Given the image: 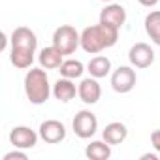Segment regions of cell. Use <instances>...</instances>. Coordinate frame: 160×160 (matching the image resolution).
I'll return each instance as SVG.
<instances>
[{
    "instance_id": "obj_1",
    "label": "cell",
    "mask_w": 160,
    "mask_h": 160,
    "mask_svg": "<svg viewBox=\"0 0 160 160\" xmlns=\"http://www.w3.org/2000/svg\"><path fill=\"white\" fill-rule=\"evenodd\" d=\"M119 40V30L113 27H108L104 23L87 27L81 32V47L89 55H98L104 49H109L117 43Z\"/></svg>"
},
{
    "instance_id": "obj_2",
    "label": "cell",
    "mask_w": 160,
    "mask_h": 160,
    "mask_svg": "<svg viewBox=\"0 0 160 160\" xmlns=\"http://www.w3.org/2000/svg\"><path fill=\"white\" fill-rule=\"evenodd\" d=\"M53 89L49 85V77L45 68H30L25 75V94L30 104L42 106L49 100Z\"/></svg>"
},
{
    "instance_id": "obj_3",
    "label": "cell",
    "mask_w": 160,
    "mask_h": 160,
    "mask_svg": "<svg viewBox=\"0 0 160 160\" xmlns=\"http://www.w3.org/2000/svg\"><path fill=\"white\" fill-rule=\"evenodd\" d=\"M53 45L62 55H72L81 45V34H79L72 25H60L53 32Z\"/></svg>"
},
{
    "instance_id": "obj_4",
    "label": "cell",
    "mask_w": 160,
    "mask_h": 160,
    "mask_svg": "<svg viewBox=\"0 0 160 160\" xmlns=\"http://www.w3.org/2000/svg\"><path fill=\"white\" fill-rule=\"evenodd\" d=\"M72 128L75 132L77 138H81V139H89L96 134L98 130V119L92 111L89 109H81V111H77V115L73 117V122H72Z\"/></svg>"
},
{
    "instance_id": "obj_5",
    "label": "cell",
    "mask_w": 160,
    "mask_h": 160,
    "mask_svg": "<svg viewBox=\"0 0 160 160\" xmlns=\"http://www.w3.org/2000/svg\"><path fill=\"white\" fill-rule=\"evenodd\" d=\"M136 81H138V75H136V70L132 66H119L111 73V87L119 94L130 92L136 87Z\"/></svg>"
},
{
    "instance_id": "obj_6",
    "label": "cell",
    "mask_w": 160,
    "mask_h": 160,
    "mask_svg": "<svg viewBox=\"0 0 160 160\" xmlns=\"http://www.w3.org/2000/svg\"><path fill=\"white\" fill-rule=\"evenodd\" d=\"M38 134H40V138L45 143L57 145V143L66 139V126L60 121H57V119H47V121H43L40 124V132Z\"/></svg>"
},
{
    "instance_id": "obj_7",
    "label": "cell",
    "mask_w": 160,
    "mask_h": 160,
    "mask_svg": "<svg viewBox=\"0 0 160 160\" xmlns=\"http://www.w3.org/2000/svg\"><path fill=\"white\" fill-rule=\"evenodd\" d=\"M128 60L134 68H149L152 62H154V51L149 43H134L128 51Z\"/></svg>"
},
{
    "instance_id": "obj_8",
    "label": "cell",
    "mask_w": 160,
    "mask_h": 160,
    "mask_svg": "<svg viewBox=\"0 0 160 160\" xmlns=\"http://www.w3.org/2000/svg\"><path fill=\"white\" fill-rule=\"evenodd\" d=\"M40 134H36L30 126H13L10 132V143L15 149H32L38 143Z\"/></svg>"
},
{
    "instance_id": "obj_9",
    "label": "cell",
    "mask_w": 160,
    "mask_h": 160,
    "mask_svg": "<svg viewBox=\"0 0 160 160\" xmlns=\"http://www.w3.org/2000/svg\"><path fill=\"white\" fill-rule=\"evenodd\" d=\"M12 47L13 49H25V51H34L38 47V38L34 34V30H30L28 27H17L12 36H10Z\"/></svg>"
},
{
    "instance_id": "obj_10",
    "label": "cell",
    "mask_w": 160,
    "mask_h": 160,
    "mask_svg": "<svg viewBox=\"0 0 160 160\" xmlns=\"http://www.w3.org/2000/svg\"><path fill=\"white\" fill-rule=\"evenodd\" d=\"M100 23L121 30L122 25L126 23V10H124L121 4L111 2V4H108V6L100 12Z\"/></svg>"
},
{
    "instance_id": "obj_11",
    "label": "cell",
    "mask_w": 160,
    "mask_h": 160,
    "mask_svg": "<svg viewBox=\"0 0 160 160\" xmlns=\"http://www.w3.org/2000/svg\"><path fill=\"white\" fill-rule=\"evenodd\" d=\"M77 96L81 98V102H85L89 106L96 104L100 100V96H102V87L98 83V79L92 77V75L85 77L83 81L79 83V87H77Z\"/></svg>"
},
{
    "instance_id": "obj_12",
    "label": "cell",
    "mask_w": 160,
    "mask_h": 160,
    "mask_svg": "<svg viewBox=\"0 0 160 160\" xmlns=\"http://www.w3.org/2000/svg\"><path fill=\"white\" fill-rule=\"evenodd\" d=\"M77 94V87L73 83V79H68V77H60L57 79V83L53 85V96L58 100V102H72Z\"/></svg>"
},
{
    "instance_id": "obj_13",
    "label": "cell",
    "mask_w": 160,
    "mask_h": 160,
    "mask_svg": "<svg viewBox=\"0 0 160 160\" xmlns=\"http://www.w3.org/2000/svg\"><path fill=\"white\" fill-rule=\"evenodd\" d=\"M38 62H40V66L45 68V70H57V68H60V64L64 62V55H62L55 45L43 47V49L40 51V55H38Z\"/></svg>"
},
{
    "instance_id": "obj_14",
    "label": "cell",
    "mask_w": 160,
    "mask_h": 160,
    "mask_svg": "<svg viewBox=\"0 0 160 160\" xmlns=\"http://www.w3.org/2000/svg\"><path fill=\"white\" fill-rule=\"evenodd\" d=\"M102 138L109 143V145H121L126 138H128V128L124 122H109L104 130H102Z\"/></svg>"
},
{
    "instance_id": "obj_15",
    "label": "cell",
    "mask_w": 160,
    "mask_h": 160,
    "mask_svg": "<svg viewBox=\"0 0 160 160\" xmlns=\"http://www.w3.org/2000/svg\"><path fill=\"white\" fill-rule=\"evenodd\" d=\"M87 70H89V73L92 77L102 79V77L109 75V72H111V60L108 57H104V55H98V57L91 58V62L87 64Z\"/></svg>"
},
{
    "instance_id": "obj_16",
    "label": "cell",
    "mask_w": 160,
    "mask_h": 160,
    "mask_svg": "<svg viewBox=\"0 0 160 160\" xmlns=\"http://www.w3.org/2000/svg\"><path fill=\"white\" fill-rule=\"evenodd\" d=\"M85 154L87 158L91 160H108L111 156V145L102 139V141H91L85 149Z\"/></svg>"
},
{
    "instance_id": "obj_17",
    "label": "cell",
    "mask_w": 160,
    "mask_h": 160,
    "mask_svg": "<svg viewBox=\"0 0 160 160\" xmlns=\"http://www.w3.org/2000/svg\"><path fill=\"white\" fill-rule=\"evenodd\" d=\"M145 32L154 45H160V10L147 13L145 17Z\"/></svg>"
},
{
    "instance_id": "obj_18",
    "label": "cell",
    "mask_w": 160,
    "mask_h": 160,
    "mask_svg": "<svg viewBox=\"0 0 160 160\" xmlns=\"http://www.w3.org/2000/svg\"><path fill=\"white\" fill-rule=\"evenodd\" d=\"M34 51H25V49H10V62L15 66V68H19V70H27V68H30L32 66V62H34Z\"/></svg>"
},
{
    "instance_id": "obj_19",
    "label": "cell",
    "mask_w": 160,
    "mask_h": 160,
    "mask_svg": "<svg viewBox=\"0 0 160 160\" xmlns=\"http://www.w3.org/2000/svg\"><path fill=\"white\" fill-rule=\"evenodd\" d=\"M60 75L62 77H68V79H77L81 77L83 72H85V66L81 60H75V58H66L62 64H60Z\"/></svg>"
},
{
    "instance_id": "obj_20",
    "label": "cell",
    "mask_w": 160,
    "mask_h": 160,
    "mask_svg": "<svg viewBox=\"0 0 160 160\" xmlns=\"http://www.w3.org/2000/svg\"><path fill=\"white\" fill-rule=\"evenodd\" d=\"M23 151H25V149H15V151L4 154V160H27L28 156H27V152H23Z\"/></svg>"
},
{
    "instance_id": "obj_21",
    "label": "cell",
    "mask_w": 160,
    "mask_h": 160,
    "mask_svg": "<svg viewBox=\"0 0 160 160\" xmlns=\"http://www.w3.org/2000/svg\"><path fill=\"white\" fill-rule=\"evenodd\" d=\"M151 143H152V147L160 152V130H154V132L151 134Z\"/></svg>"
},
{
    "instance_id": "obj_22",
    "label": "cell",
    "mask_w": 160,
    "mask_h": 160,
    "mask_svg": "<svg viewBox=\"0 0 160 160\" xmlns=\"http://www.w3.org/2000/svg\"><path fill=\"white\" fill-rule=\"evenodd\" d=\"M138 2H139L141 6H145V8H152V6L158 4V0H138Z\"/></svg>"
},
{
    "instance_id": "obj_23",
    "label": "cell",
    "mask_w": 160,
    "mask_h": 160,
    "mask_svg": "<svg viewBox=\"0 0 160 160\" xmlns=\"http://www.w3.org/2000/svg\"><path fill=\"white\" fill-rule=\"evenodd\" d=\"M141 158H143V160H147V158H151V160H156L158 156H156V154H143Z\"/></svg>"
},
{
    "instance_id": "obj_24",
    "label": "cell",
    "mask_w": 160,
    "mask_h": 160,
    "mask_svg": "<svg viewBox=\"0 0 160 160\" xmlns=\"http://www.w3.org/2000/svg\"><path fill=\"white\" fill-rule=\"evenodd\" d=\"M102 2H113V0H102Z\"/></svg>"
}]
</instances>
